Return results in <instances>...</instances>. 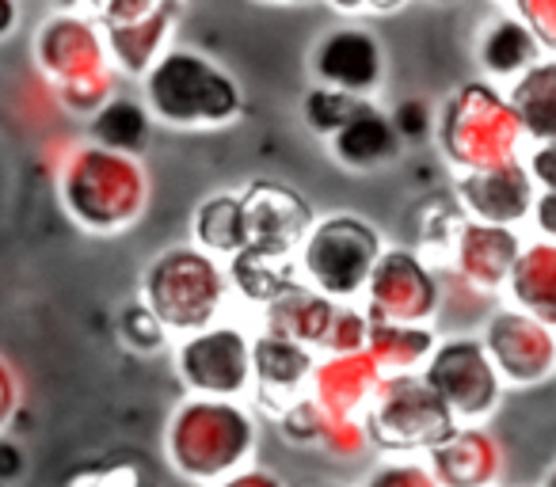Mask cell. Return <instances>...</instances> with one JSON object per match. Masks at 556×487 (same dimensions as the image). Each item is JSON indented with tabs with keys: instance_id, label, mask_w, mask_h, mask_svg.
<instances>
[{
	"instance_id": "47",
	"label": "cell",
	"mask_w": 556,
	"mask_h": 487,
	"mask_svg": "<svg viewBox=\"0 0 556 487\" xmlns=\"http://www.w3.org/2000/svg\"><path fill=\"white\" fill-rule=\"evenodd\" d=\"M255 4H267V9H302L309 0H255Z\"/></svg>"
},
{
	"instance_id": "45",
	"label": "cell",
	"mask_w": 556,
	"mask_h": 487,
	"mask_svg": "<svg viewBox=\"0 0 556 487\" xmlns=\"http://www.w3.org/2000/svg\"><path fill=\"white\" fill-rule=\"evenodd\" d=\"M20 20H24L20 0H0V42L12 39V35L20 31Z\"/></svg>"
},
{
	"instance_id": "12",
	"label": "cell",
	"mask_w": 556,
	"mask_h": 487,
	"mask_svg": "<svg viewBox=\"0 0 556 487\" xmlns=\"http://www.w3.org/2000/svg\"><path fill=\"white\" fill-rule=\"evenodd\" d=\"M480 339H484L503 385L530 388L556 373V328L541 324L538 317L515 309V305L495 309Z\"/></svg>"
},
{
	"instance_id": "27",
	"label": "cell",
	"mask_w": 556,
	"mask_h": 487,
	"mask_svg": "<svg viewBox=\"0 0 556 487\" xmlns=\"http://www.w3.org/2000/svg\"><path fill=\"white\" fill-rule=\"evenodd\" d=\"M191 240L217 259L237 256L248 244V221H244V198H240V191L206 194L191 217Z\"/></svg>"
},
{
	"instance_id": "48",
	"label": "cell",
	"mask_w": 556,
	"mask_h": 487,
	"mask_svg": "<svg viewBox=\"0 0 556 487\" xmlns=\"http://www.w3.org/2000/svg\"><path fill=\"white\" fill-rule=\"evenodd\" d=\"M541 487H556V464L545 472V479H541Z\"/></svg>"
},
{
	"instance_id": "9",
	"label": "cell",
	"mask_w": 556,
	"mask_h": 487,
	"mask_svg": "<svg viewBox=\"0 0 556 487\" xmlns=\"http://www.w3.org/2000/svg\"><path fill=\"white\" fill-rule=\"evenodd\" d=\"M419 373L454 411L457 423H484L503 400V377L480 335L439 339Z\"/></svg>"
},
{
	"instance_id": "5",
	"label": "cell",
	"mask_w": 556,
	"mask_h": 487,
	"mask_svg": "<svg viewBox=\"0 0 556 487\" xmlns=\"http://www.w3.org/2000/svg\"><path fill=\"white\" fill-rule=\"evenodd\" d=\"M434 145L454 171H477L522 156L526 133L507 88L492 80H465L434 111Z\"/></svg>"
},
{
	"instance_id": "22",
	"label": "cell",
	"mask_w": 556,
	"mask_h": 487,
	"mask_svg": "<svg viewBox=\"0 0 556 487\" xmlns=\"http://www.w3.org/2000/svg\"><path fill=\"white\" fill-rule=\"evenodd\" d=\"M472 54H477V65H480V73H484V80H492V85H510V80L522 77L538 57H545V47H541V39L530 31V24H526L522 16L500 12V16H492L477 31Z\"/></svg>"
},
{
	"instance_id": "41",
	"label": "cell",
	"mask_w": 556,
	"mask_h": 487,
	"mask_svg": "<svg viewBox=\"0 0 556 487\" xmlns=\"http://www.w3.org/2000/svg\"><path fill=\"white\" fill-rule=\"evenodd\" d=\"M217 487H287V479L270 469H260V464H244V469L217 479Z\"/></svg>"
},
{
	"instance_id": "33",
	"label": "cell",
	"mask_w": 556,
	"mask_h": 487,
	"mask_svg": "<svg viewBox=\"0 0 556 487\" xmlns=\"http://www.w3.org/2000/svg\"><path fill=\"white\" fill-rule=\"evenodd\" d=\"M366 339H370V312L351 302L336 305L332 328L325 335V350H332V355H340V350H366Z\"/></svg>"
},
{
	"instance_id": "7",
	"label": "cell",
	"mask_w": 556,
	"mask_h": 487,
	"mask_svg": "<svg viewBox=\"0 0 556 487\" xmlns=\"http://www.w3.org/2000/svg\"><path fill=\"white\" fill-rule=\"evenodd\" d=\"M381 252H386V236L378 225L336 209L309 225L294 259L302 282H309L313 290L328 294L332 302H355L363 297Z\"/></svg>"
},
{
	"instance_id": "3",
	"label": "cell",
	"mask_w": 556,
	"mask_h": 487,
	"mask_svg": "<svg viewBox=\"0 0 556 487\" xmlns=\"http://www.w3.org/2000/svg\"><path fill=\"white\" fill-rule=\"evenodd\" d=\"M31 57H35V69L47 77L58 103L70 115L88 118L118 92V77L123 73L111 65L108 39H103V27L96 24L92 12H80V9L50 12L35 27Z\"/></svg>"
},
{
	"instance_id": "43",
	"label": "cell",
	"mask_w": 556,
	"mask_h": 487,
	"mask_svg": "<svg viewBox=\"0 0 556 487\" xmlns=\"http://www.w3.org/2000/svg\"><path fill=\"white\" fill-rule=\"evenodd\" d=\"M530 221L541 240H556V191H538L530 209Z\"/></svg>"
},
{
	"instance_id": "51",
	"label": "cell",
	"mask_w": 556,
	"mask_h": 487,
	"mask_svg": "<svg viewBox=\"0 0 556 487\" xmlns=\"http://www.w3.org/2000/svg\"><path fill=\"white\" fill-rule=\"evenodd\" d=\"M176 4H184V0H176Z\"/></svg>"
},
{
	"instance_id": "19",
	"label": "cell",
	"mask_w": 556,
	"mask_h": 487,
	"mask_svg": "<svg viewBox=\"0 0 556 487\" xmlns=\"http://www.w3.org/2000/svg\"><path fill=\"white\" fill-rule=\"evenodd\" d=\"M179 9H184V4H176V0H161V4H153V9L138 12V16L100 24L103 39H108L111 65H115L123 77H134V80L146 77L149 65L168 50Z\"/></svg>"
},
{
	"instance_id": "17",
	"label": "cell",
	"mask_w": 556,
	"mask_h": 487,
	"mask_svg": "<svg viewBox=\"0 0 556 487\" xmlns=\"http://www.w3.org/2000/svg\"><path fill=\"white\" fill-rule=\"evenodd\" d=\"M313 366L317 355L313 347L282 335L260 332L252 339V396L270 419L282 415L290 403H298L302 396H309Z\"/></svg>"
},
{
	"instance_id": "30",
	"label": "cell",
	"mask_w": 556,
	"mask_h": 487,
	"mask_svg": "<svg viewBox=\"0 0 556 487\" xmlns=\"http://www.w3.org/2000/svg\"><path fill=\"white\" fill-rule=\"evenodd\" d=\"M370 95H355V92H343V88H332V85H313L309 92L302 95V123L309 126L317 138H332L351 115H355Z\"/></svg>"
},
{
	"instance_id": "4",
	"label": "cell",
	"mask_w": 556,
	"mask_h": 487,
	"mask_svg": "<svg viewBox=\"0 0 556 487\" xmlns=\"http://www.w3.org/2000/svg\"><path fill=\"white\" fill-rule=\"evenodd\" d=\"M260 423L252 408L229 396H191L168 419L164 453L172 469L191 484H217L229 472L252 464Z\"/></svg>"
},
{
	"instance_id": "24",
	"label": "cell",
	"mask_w": 556,
	"mask_h": 487,
	"mask_svg": "<svg viewBox=\"0 0 556 487\" xmlns=\"http://www.w3.org/2000/svg\"><path fill=\"white\" fill-rule=\"evenodd\" d=\"M507 297L515 309L556 328V240H530L507 274Z\"/></svg>"
},
{
	"instance_id": "34",
	"label": "cell",
	"mask_w": 556,
	"mask_h": 487,
	"mask_svg": "<svg viewBox=\"0 0 556 487\" xmlns=\"http://www.w3.org/2000/svg\"><path fill=\"white\" fill-rule=\"evenodd\" d=\"M358 487H439V479L419 461H386L366 472V479Z\"/></svg>"
},
{
	"instance_id": "29",
	"label": "cell",
	"mask_w": 556,
	"mask_h": 487,
	"mask_svg": "<svg viewBox=\"0 0 556 487\" xmlns=\"http://www.w3.org/2000/svg\"><path fill=\"white\" fill-rule=\"evenodd\" d=\"M434 335L431 324H386V320H370V339H366V350L378 362L381 377L389 373H412L431 358Z\"/></svg>"
},
{
	"instance_id": "44",
	"label": "cell",
	"mask_w": 556,
	"mask_h": 487,
	"mask_svg": "<svg viewBox=\"0 0 556 487\" xmlns=\"http://www.w3.org/2000/svg\"><path fill=\"white\" fill-rule=\"evenodd\" d=\"M24 449L16 446V441L0 438V484H12L16 476H24Z\"/></svg>"
},
{
	"instance_id": "39",
	"label": "cell",
	"mask_w": 556,
	"mask_h": 487,
	"mask_svg": "<svg viewBox=\"0 0 556 487\" xmlns=\"http://www.w3.org/2000/svg\"><path fill=\"white\" fill-rule=\"evenodd\" d=\"M522 161L530 168V179L538 183V191H556V138L533 141Z\"/></svg>"
},
{
	"instance_id": "23",
	"label": "cell",
	"mask_w": 556,
	"mask_h": 487,
	"mask_svg": "<svg viewBox=\"0 0 556 487\" xmlns=\"http://www.w3.org/2000/svg\"><path fill=\"white\" fill-rule=\"evenodd\" d=\"M336 305L328 294L313 290L309 282L298 279L290 290L275 297V302L263 305V332L270 335H282V339H294L305 343V347H325V335L332 328L336 317Z\"/></svg>"
},
{
	"instance_id": "18",
	"label": "cell",
	"mask_w": 556,
	"mask_h": 487,
	"mask_svg": "<svg viewBox=\"0 0 556 487\" xmlns=\"http://www.w3.org/2000/svg\"><path fill=\"white\" fill-rule=\"evenodd\" d=\"M427 461L439 487H495L503 476V446L480 423H457L439 446L427 449Z\"/></svg>"
},
{
	"instance_id": "16",
	"label": "cell",
	"mask_w": 556,
	"mask_h": 487,
	"mask_svg": "<svg viewBox=\"0 0 556 487\" xmlns=\"http://www.w3.org/2000/svg\"><path fill=\"white\" fill-rule=\"evenodd\" d=\"M454 198L465 217L492 225H515L518 229L530 217L533 198H538V183L530 179V168L518 156V161L492 164V168L457 171Z\"/></svg>"
},
{
	"instance_id": "1",
	"label": "cell",
	"mask_w": 556,
	"mask_h": 487,
	"mask_svg": "<svg viewBox=\"0 0 556 487\" xmlns=\"http://www.w3.org/2000/svg\"><path fill=\"white\" fill-rule=\"evenodd\" d=\"M141 100L168 130H229L248 115L240 80L194 47H168L141 77Z\"/></svg>"
},
{
	"instance_id": "28",
	"label": "cell",
	"mask_w": 556,
	"mask_h": 487,
	"mask_svg": "<svg viewBox=\"0 0 556 487\" xmlns=\"http://www.w3.org/2000/svg\"><path fill=\"white\" fill-rule=\"evenodd\" d=\"M225 271H229V286L260 309L302 279L294 256H267V252L255 248H240L237 256H229Z\"/></svg>"
},
{
	"instance_id": "20",
	"label": "cell",
	"mask_w": 556,
	"mask_h": 487,
	"mask_svg": "<svg viewBox=\"0 0 556 487\" xmlns=\"http://www.w3.org/2000/svg\"><path fill=\"white\" fill-rule=\"evenodd\" d=\"M328 153L348 171H381L401 161L404 138H401V130H396L393 115H389L386 107H378L374 100H366L363 107L328 138Z\"/></svg>"
},
{
	"instance_id": "49",
	"label": "cell",
	"mask_w": 556,
	"mask_h": 487,
	"mask_svg": "<svg viewBox=\"0 0 556 487\" xmlns=\"http://www.w3.org/2000/svg\"><path fill=\"white\" fill-rule=\"evenodd\" d=\"M431 4H454V0H431Z\"/></svg>"
},
{
	"instance_id": "31",
	"label": "cell",
	"mask_w": 556,
	"mask_h": 487,
	"mask_svg": "<svg viewBox=\"0 0 556 487\" xmlns=\"http://www.w3.org/2000/svg\"><path fill=\"white\" fill-rule=\"evenodd\" d=\"M118 335H123L126 347L138 350V355H156V350L168 347L172 332L161 324V317H156L146 302H130L118 312Z\"/></svg>"
},
{
	"instance_id": "46",
	"label": "cell",
	"mask_w": 556,
	"mask_h": 487,
	"mask_svg": "<svg viewBox=\"0 0 556 487\" xmlns=\"http://www.w3.org/2000/svg\"><path fill=\"white\" fill-rule=\"evenodd\" d=\"M103 4H108V0H62V9H80V12H100Z\"/></svg>"
},
{
	"instance_id": "38",
	"label": "cell",
	"mask_w": 556,
	"mask_h": 487,
	"mask_svg": "<svg viewBox=\"0 0 556 487\" xmlns=\"http://www.w3.org/2000/svg\"><path fill=\"white\" fill-rule=\"evenodd\" d=\"M320 446H325L328 453L358 457L370 449V438H366L363 419H328V431H325V438H320Z\"/></svg>"
},
{
	"instance_id": "14",
	"label": "cell",
	"mask_w": 556,
	"mask_h": 487,
	"mask_svg": "<svg viewBox=\"0 0 556 487\" xmlns=\"http://www.w3.org/2000/svg\"><path fill=\"white\" fill-rule=\"evenodd\" d=\"M248 221L244 248L267 252V256H298V244L305 240L309 225L317 221L309 198L278 179H252L240 191Z\"/></svg>"
},
{
	"instance_id": "52",
	"label": "cell",
	"mask_w": 556,
	"mask_h": 487,
	"mask_svg": "<svg viewBox=\"0 0 556 487\" xmlns=\"http://www.w3.org/2000/svg\"><path fill=\"white\" fill-rule=\"evenodd\" d=\"M495 487H500V484H495Z\"/></svg>"
},
{
	"instance_id": "6",
	"label": "cell",
	"mask_w": 556,
	"mask_h": 487,
	"mask_svg": "<svg viewBox=\"0 0 556 487\" xmlns=\"http://www.w3.org/2000/svg\"><path fill=\"white\" fill-rule=\"evenodd\" d=\"M229 271L217 256L199 244L168 248L141 274V302L161 317V324L176 335H191L210 328L229 297Z\"/></svg>"
},
{
	"instance_id": "37",
	"label": "cell",
	"mask_w": 556,
	"mask_h": 487,
	"mask_svg": "<svg viewBox=\"0 0 556 487\" xmlns=\"http://www.w3.org/2000/svg\"><path fill=\"white\" fill-rule=\"evenodd\" d=\"M510 12L530 24V31L541 39L545 54H556V0H507Z\"/></svg>"
},
{
	"instance_id": "42",
	"label": "cell",
	"mask_w": 556,
	"mask_h": 487,
	"mask_svg": "<svg viewBox=\"0 0 556 487\" xmlns=\"http://www.w3.org/2000/svg\"><path fill=\"white\" fill-rule=\"evenodd\" d=\"M16 411H20V381L12 373V366L0 358V431L16 419Z\"/></svg>"
},
{
	"instance_id": "2",
	"label": "cell",
	"mask_w": 556,
	"mask_h": 487,
	"mask_svg": "<svg viewBox=\"0 0 556 487\" xmlns=\"http://www.w3.org/2000/svg\"><path fill=\"white\" fill-rule=\"evenodd\" d=\"M58 198L73 225L96 236H115L146 214L149 171L138 156L80 141L65 149L58 164Z\"/></svg>"
},
{
	"instance_id": "36",
	"label": "cell",
	"mask_w": 556,
	"mask_h": 487,
	"mask_svg": "<svg viewBox=\"0 0 556 487\" xmlns=\"http://www.w3.org/2000/svg\"><path fill=\"white\" fill-rule=\"evenodd\" d=\"M393 123L396 130H401L404 145H419V141L434 138V107L427 100H419V95H412V100H401L393 111Z\"/></svg>"
},
{
	"instance_id": "10",
	"label": "cell",
	"mask_w": 556,
	"mask_h": 487,
	"mask_svg": "<svg viewBox=\"0 0 556 487\" xmlns=\"http://www.w3.org/2000/svg\"><path fill=\"white\" fill-rule=\"evenodd\" d=\"M363 309L386 324H431L442 309V279L416 248L386 244L363 290Z\"/></svg>"
},
{
	"instance_id": "8",
	"label": "cell",
	"mask_w": 556,
	"mask_h": 487,
	"mask_svg": "<svg viewBox=\"0 0 556 487\" xmlns=\"http://www.w3.org/2000/svg\"><path fill=\"white\" fill-rule=\"evenodd\" d=\"M363 426L366 438H370V449L408 457L439 446L457 426V419L442 403V396L427 385L424 373L412 370L381 377L370 403L363 408Z\"/></svg>"
},
{
	"instance_id": "25",
	"label": "cell",
	"mask_w": 556,
	"mask_h": 487,
	"mask_svg": "<svg viewBox=\"0 0 556 487\" xmlns=\"http://www.w3.org/2000/svg\"><path fill=\"white\" fill-rule=\"evenodd\" d=\"M507 100L522 123L526 141L556 138V54H545L507 85Z\"/></svg>"
},
{
	"instance_id": "26",
	"label": "cell",
	"mask_w": 556,
	"mask_h": 487,
	"mask_svg": "<svg viewBox=\"0 0 556 487\" xmlns=\"http://www.w3.org/2000/svg\"><path fill=\"white\" fill-rule=\"evenodd\" d=\"M153 111L146 107V100H134V95H111L100 111L88 115V141L103 149H115V153L141 156L153 141Z\"/></svg>"
},
{
	"instance_id": "32",
	"label": "cell",
	"mask_w": 556,
	"mask_h": 487,
	"mask_svg": "<svg viewBox=\"0 0 556 487\" xmlns=\"http://www.w3.org/2000/svg\"><path fill=\"white\" fill-rule=\"evenodd\" d=\"M328 411L320 408L313 396H302L298 403H290L282 415H275L278 423V434L287 441H294V446H320V438H325L328 431Z\"/></svg>"
},
{
	"instance_id": "11",
	"label": "cell",
	"mask_w": 556,
	"mask_h": 487,
	"mask_svg": "<svg viewBox=\"0 0 556 487\" xmlns=\"http://www.w3.org/2000/svg\"><path fill=\"white\" fill-rule=\"evenodd\" d=\"M176 373L191 396H240L252 393V335L237 324H210L184 335L176 347Z\"/></svg>"
},
{
	"instance_id": "50",
	"label": "cell",
	"mask_w": 556,
	"mask_h": 487,
	"mask_svg": "<svg viewBox=\"0 0 556 487\" xmlns=\"http://www.w3.org/2000/svg\"><path fill=\"white\" fill-rule=\"evenodd\" d=\"M317 487H343V484H317Z\"/></svg>"
},
{
	"instance_id": "13",
	"label": "cell",
	"mask_w": 556,
	"mask_h": 487,
	"mask_svg": "<svg viewBox=\"0 0 556 487\" xmlns=\"http://www.w3.org/2000/svg\"><path fill=\"white\" fill-rule=\"evenodd\" d=\"M309 69L320 85L374 100L386 85V47L363 20H351V24L320 31L309 50Z\"/></svg>"
},
{
	"instance_id": "40",
	"label": "cell",
	"mask_w": 556,
	"mask_h": 487,
	"mask_svg": "<svg viewBox=\"0 0 556 487\" xmlns=\"http://www.w3.org/2000/svg\"><path fill=\"white\" fill-rule=\"evenodd\" d=\"M325 4L348 20H378V16H393V12H401L408 0H325Z\"/></svg>"
},
{
	"instance_id": "35",
	"label": "cell",
	"mask_w": 556,
	"mask_h": 487,
	"mask_svg": "<svg viewBox=\"0 0 556 487\" xmlns=\"http://www.w3.org/2000/svg\"><path fill=\"white\" fill-rule=\"evenodd\" d=\"M70 484L73 487H141V472L134 461H96V464H80Z\"/></svg>"
},
{
	"instance_id": "15",
	"label": "cell",
	"mask_w": 556,
	"mask_h": 487,
	"mask_svg": "<svg viewBox=\"0 0 556 487\" xmlns=\"http://www.w3.org/2000/svg\"><path fill=\"white\" fill-rule=\"evenodd\" d=\"M450 267L462 279V286L477 294H500L507 286V274L522 252V236L515 225H492L477 217H462L446 240Z\"/></svg>"
},
{
	"instance_id": "21",
	"label": "cell",
	"mask_w": 556,
	"mask_h": 487,
	"mask_svg": "<svg viewBox=\"0 0 556 487\" xmlns=\"http://www.w3.org/2000/svg\"><path fill=\"white\" fill-rule=\"evenodd\" d=\"M381 385V370L370 358V350H340L320 358L313 366L309 396L328 411L332 419H355L370 403L374 388Z\"/></svg>"
}]
</instances>
